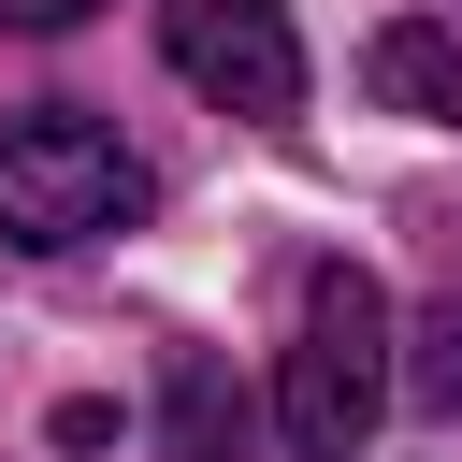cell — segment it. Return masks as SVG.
<instances>
[{
	"label": "cell",
	"instance_id": "cell-1",
	"mask_svg": "<svg viewBox=\"0 0 462 462\" xmlns=\"http://www.w3.org/2000/svg\"><path fill=\"white\" fill-rule=\"evenodd\" d=\"M390 289L361 260H318L303 274V318H289V361H274V433L303 462H361V433L390 419Z\"/></svg>",
	"mask_w": 462,
	"mask_h": 462
},
{
	"label": "cell",
	"instance_id": "cell-2",
	"mask_svg": "<svg viewBox=\"0 0 462 462\" xmlns=\"http://www.w3.org/2000/svg\"><path fill=\"white\" fill-rule=\"evenodd\" d=\"M144 159L116 144V130H87V116H29V130H0V245H29V260H58V245H101V231H144Z\"/></svg>",
	"mask_w": 462,
	"mask_h": 462
},
{
	"label": "cell",
	"instance_id": "cell-3",
	"mask_svg": "<svg viewBox=\"0 0 462 462\" xmlns=\"http://www.w3.org/2000/svg\"><path fill=\"white\" fill-rule=\"evenodd\" d=\"M159 58L217 101V116H303V43H289V0H159Z\"/></svg>",
	"mask_w": 462,
	"mask_h": 462
},
{
	"label": "cell",
	"instance_id": "cell-4",
	"mask_svg": "<svg viewBox=\"0 0 462 462\" xmlns=\"http://www.w3.org/2000/svg\"><path fill=\"white\" fill-rule=\"evenodd\" d=\"M159 448H173V462H245V448H260V419H245V390H231L217 346H173V361H159Z\"/></svg>",
	"mask_w": 462,
	"mask_h": 462
},
{
	"label": "cell",
	"instance_id": "cell-5",
	"mask_svg": "<svg viewBox=\"0 0 462 462\" xmlns=\"http://www.w3.org/2000/svg\"><path fill=\"white\" fill-rule=\"evenodd\" d=\"M361 87H375L390 116H419V130H462V29H433V14H390V29L361 43Z\"/></svg>",
	"mask_w": 462,
	"mask_h": 462
},
{
	"label": "cell",
	"instance_id": "cell-6",
	"mask_svg": "<svg viewBox=\"0 0 462 462\" xmlns=\"http://www.w3.org/2000/svg\"><path fill=\"white\" fill-rule=\"evenodd\" d=\"M404 404H419V419H462V289L419 318V346H404Z\"/></svg>",
	"mask_w": 462,
	"mask_h": 462
},
{
	"label": "cell",
	"instance_id": "cell-7",
	"mask_svg": "<svg viewBox=\"0 0 462 462\" xmlns=\"http://www.w3.org/2000/svg\"><path fill=\"white\" fill-rule=\"evenodd\" d=\"M72 14H101V0H0V29H72Z\"/></svg>",
	"mask_w": 462,
	"mask_h": 462
}]
</instances>
